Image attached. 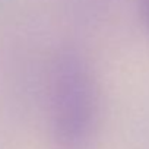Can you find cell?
Returning a JSON list of instances; mask_svg holds the SVG:
<instances>
[{
    "label": "cell",
    "instance_id": "cell-1",
    "mask_svg": "<svg viewBox=\"0 0 149 149\" xmlns=\"http://www.w3.org/2000/svg\"><path fill=\"white\" fill-rule=\"evenodd\" d=\"M47 104L56 149H92L101 127V85L94 63L79 45L63 42L53 53Z\"/></svg>",
    "mask_w": 149,
    "mask_h": 149
},
{
    "label": "cell",
    "instance_id": "cell-3",
    "mask_svg": "<svg viewBox=\"0 0 149 149\" xmlns=\"http://www.w3.org/2000/svg\"><path fill=\"white\" fill-rule=\"evenodd\" d=\"M137 2H139V12H140L143 28L149 35V0H137Z\"/></svg>",
    "mask_w": 149,
    "mask_h": 149
},
{
    "label": "cell",
    "instance_id": "cell-2",
    "mask_svg": "<svg viewBox=\"0 0 149 149\" xmlns=\"http://www.w3.org/2000/svg\"><path fill=\"white\" fill-rule=\"evenodd\" d=\"M64 12L79 25H92L100 22L110 10L113 0H63Z\"/></svg>",
    "mask_w": 149,
    "mask_h": 149
}]
</instances>
